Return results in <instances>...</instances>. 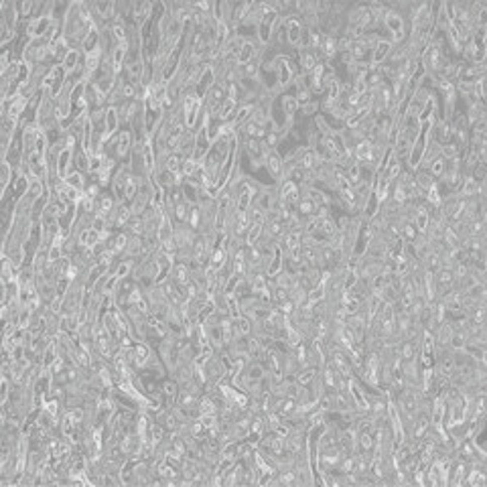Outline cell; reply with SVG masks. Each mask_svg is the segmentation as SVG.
<instances>
[{
    "instance_id": "cell-3",
    "label": "cell",
    "mask_w": 487,
    "mask_h": 487,
    "mask_svg": "<svg viewBox=\"0 0 487 487\" xmlns=\"http://www.w3.org/2000/svg\"><path fill=\"white\" fill-rule=\"evenodd\" d=\"M392 43H390L388 39H380L376 45H374V51H372V63L374 65H382L386 59H388V55H390V51H392Z\"/></svg>"
},
{
    "instance_id": "cell-5",
    "label": "cell",
    "mask_w": 487,
    "mask_h": 487,
    "mask_svg": "<svg viewBox=\"0 0 487 487\" xmlns=\"http://www.w3.org/2000/svg\"><path fill=\"white\" fill-rule=\"evenodd\" d=\"M299 114H301L305 120L317 116V114H319V100H317V97H315V100H311L309 104H305V106H299Z\"/></svg>"
},
{
    "instance_id": "cell-1",
    "label": "cell",
    "mask_w": 487,
    "mask_h": 487,
    "mask_svg": "<svg viewBox=\"0 0 487 487\" xmlns=\"http://www.w3.org/2000/svg\"><path fill=\"white\" fill-rule=\"evenodd\" d=\"M297 67H299V73L301 75H307L311 73L317 65H321V55L317 49H309V47H299L297 49Z\"/></svg>"
},
{
    "instance_id": "cell-4",
    "label": "cell",
    "mask_w": 487,
    "mask_h": 487,
    "mask_svg": "<svg viewBox=\"0 0 487 487\" xmlns=\"http://www.w3.org/2000/svg\"><path fill=\"white\" fill-rule=\"evenodd\" d=\"M412 177H414V183H416L418 191L422 193V197H424V193H426V191H428V189H430V187L436 183V179H434V177H432V175H430L426 169H420V167L412 171Z\"/></svg>"
},
{
    "instance_id": "cell-2",
    "label": "cell",
    "mask_w": 487,
    "mask_h": 487,
    "mask_svg": "<svg viewBox=\"0 0 487 487\" xmlns=\"http://www.w3.org/2000/svg\"><path fill=\"white\" fill-rule=\"evenodd\" d=\"M264 169L268 171L270 179H274V183H280L282 181V153L268 151L266 159H264Z\"/></svg>"
}]
</instances>
